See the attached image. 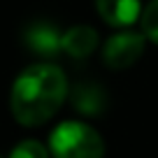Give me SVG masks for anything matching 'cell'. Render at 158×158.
Masks as SVG:
<instances>
[{
	"label": "cell",
	"instance_id": "6da1fadb",
	"mask_svg": "<svg viewBox=\"0 0 158 158\" xmlns=\"http://www.w3.org/2000/svg\"><path fill=\"white\" fill-rule=\"evenodd\" d=\"M68 95V79L54 63H37L26 68L12 86V114L21 126L47 123Z\"/></svg>",
	"mask_w": 158,
	"mask_h": 158
},
{
	"label": "cell",
	"instance_id": "7a4b0ae2",
	"mask_svg": "<svg viewBox=\"0 0 158 158\" xmlns=\"http://www.w3.org/2000/svg\"><path fill=\"white\" fill-rule=\"evenodd\" d=\"M49 151L54 158H102L105 142L91 126L81 121H65L51 133Z\"/></svg>",
	"mask_w": 158,
	"mask_h": 158
},
{
	"label": "cell",
	"instance_id": "3957f363",
	"mask_svg": "<svg viewBox=\"0 0 158 158\" xmlns=\"http://www.w3.org/2000/svg\"><path fill=\"white\" fill-rule=\"evenodd\" d=\"M144 37H147L144 33H133V30L109 37L102 49L105 65L112 70H126L133 63H137V58L144 51Z\"/></svg>",
	"mask_w": 158,
	"mask_h": 158
},
{
	"label": "cell",
	"instance_id": "277c9868",
	"mask_svg": "<svg viewBox=\"0 0 158 158\" xmlns=\"http://www.w3.org/2000/svg\"><path fill=\"white\" fill-rule=\"evenodd\" d=\"M23 42L33 54L42 56V58H54L58 56V51L63 49V35L58 33L56 26H51L49 21H37L30 23L23 33Z\"/></svg>",
	"mask_w": 158,
	"mask_h": 158
},
{
	"label": "cell",
	"instance_id": "5b68a950",
	"mask_svg": "<svg viewBox=\"0 0 158 158\" xmlns=\"http://www.w3.org/2000/svg\"><path fill=\"white\" fill-rule=\"evenodd\" d=\"M98 14L114 28H126L139 16V0H95Z\"/></svg>",
	"mask_w": 158,
	"mask_h": 158
},
{
	"label": "cell",
	"instance_id": "8992f818",
	"mask_svg": "<svg viewBox=\"0 0 158 158\" xmlns=\"http://www.w3.org/2000/svg\"><path fill=\"white\" fill-rule=\"evenodd\" d=\"M98 44V35L91 26H74L63 33V51L72 58H86Z\"/></svg>",
	"mask_w": 158,
	"mask_h": 158
},
{
	"label": "cell",
	"instance_id": "52a82bcc",
	"mask_svg": "<svg viewBox=\"0 0 158 158\" xmlns=\"http://www.w3.org/2000/svg\"><path fill=\"white\" fill-rule=\"evenodd\" d=\"M72 105L84 114H100L105 109V93L98 84H77L72 91Z\"/></svg>",
	"mask_w": 158,
	"mask_h": 158
},
{
	"label": "cell",
	"instance_id": "ba28073f",
	"mask_svg": "<svg viewBox=\"0 0 158 158\" xmlns=\"http://www.w3.org/2000/svg\"><path fill=\"white\" fill-rule=\"evenodd\" d=\"M142 33L153 44H158V0H151L142 12Z\"/></svg>",
	"mask_w": 158,
	"mask_h": 158
},
{
	"label": "cell",
	"instance_id": "9c48e42d",
	"mask_svg": "<svg viewBox=\"0 0 158 158\" xmlns=\"http://www.w3.org/2000/svg\"><path fill=\"white\" fill-rule=\"evenodd\" d=\"M51 151H47L44 147L35 139H26V142H19L14 149H12L10 158H49Z\"/></svg>",
	"mask_w": 158,
	"mask_h": 158
}]
</instances>
